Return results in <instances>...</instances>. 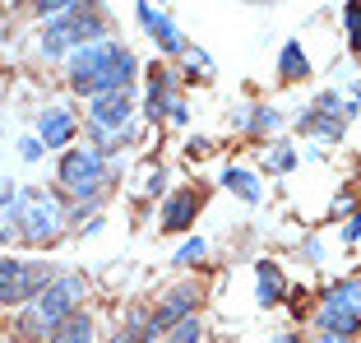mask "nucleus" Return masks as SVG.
<instances>
[{"label": "nucleus", "mask_w": 361, "mask_h": 343, "mask_svg": "<svg viewBox=\"0 0 361 343\" xmlns=\"http://www.w3.org/2000/svg\"><path fill=\"white\" fill-rule=\"evenodd\" d=\"M135 75H139V61L121 42H88V47H75V52L65 56V79L84 97L111 93V88H130Z\"/></svg>", "instance_id": "obj_1"}, {"label": "nucleus", "mask_w": 361, "mask_h": 343, "mask_svg": "<svg viewBox=\"0 0 361 343\" xmlns=\"http://www.w3.org/2000/svg\"><path fill=\"white\" fill-rule=\"evenodd\" d=\"M84 292H88L84 274H61V279H51V283H47V288L19 311V325H14V330H19L23 339H47V334H51L56 325L65 320V315L79 311Z\"/></svg>", "instance_id": "obj_2"}, {"label": "nucleus", "mask_w": 361, "mask_h": 343, "mask_svg": "<svg viewBox=\"0 0 361 343\" xmlns=\"http://www.w3.org/2000/svg\"><path fill=\"white\" fill-rule=\"evenodd\" d=\"M65 204L61 195L51 191H23L19 200H14V227H19V236L28 241V246H47V241H56V236L65 232Z\"/></svg>", "instance_id": "obj_3"}, {"label": "nucleus", "mask_w": 361, "mask_h": 343, "mask_svg": "<svg viewBox=\"0 0 361 343\" xmlns=\"http://www.w3.org/2000/svg\"><path fill=\"white\" fill-rule=\"evenodd\" d=\"M56 181H61V191L70 195V200L93 204L106 186V158L97 149H84V144H79V149H65L61 167H56Z\"/></svg>", "instance_id": "obj_4"}, {"label": "nucleus", "mask_w": 361, "mask_h": 343, "mask_svg": "<svg viewBox=\"0 0 361 343\" xmlns=\"http://www.w3.org/2000/svg\"><path fill=\"white\" fill-rule=\"evenodd\" d=\"M51 279H56V274L42 265V260L0 255V306H28V301L37 297Z\"/></svg>", "instance_id": "obj_5"}, {"label": "nucleus", "mask_w": 361, "mask_h": 343, "mask_svg": "<svg viewBox=\"0 0 361 343\" xmlns=\"http://www.w3.org/2000/svg\"><path fill=\"white\" fill-rule=\"evenodd\" d=\"M130 112H135L130 88H111V93H93L88 97V121H93V130H126Z\"/></svg>", "instance_id": "obj_6"}, {"label": "nucleus", "mask_w": 361, "mask_h": 343, "mask_svg": "<svg viewBox=\"0 0 361 343\" xmlns=\"http://www.w3.org/2000/svg\"><path fill=\"white\" fill-rule=\"evenodd\" d=\"M195 306H200V288H185V283H180V288H171L167 297H162L158 311L149 315V330L153 334H167L171 325H180L185 315H195Z\"/></svg>", "instance_id": "obj_7"}, {"label": "nucleus", "mask_w": 361, "mask_h": 343, "mask_svg": "<svg viewBox=\"0 0 361 343\" xmlns=\"http://www.w3.org/2000/svg\"><path fill=\"white\" fill-rule=\"evenodd\" d=\"M139 19H144V28H149V37H153V42L162 47V52H171V56H180V52H185V37L176 32V23H171L167 14H158V10L149 5V0L139 5Z\"/></svg>", "instance_id": "obj_8"}, {"label": "nucleus", "mask_w": 361, "mask_h": 343, "mask_svg": "<svg viewBox=\"0 0 361 343\" xmlns=\"http://www.w3.org/2000/svg\"><path fill=\"white\" fill-rule=\"evenodd\" d=\"M37 140H42L47 149H65V144L75 140V116H70V107H47L42 121H37Z\"/></svg>", "instance_id": "obj_9"}, {"label": "nucleus", "mask_w": 361, "mask_h": 343, "mask_svg": "<svg viewBox=\"0 0 361 343\" xmlns=\"http://www.w3.org/2000/svg\"><path fill=\"white\" fill-rule=\"evenodd\" d=\"M195 209H200V195H195V191H176V195L167 200V209H162V227H167V232H180V227H190Z\"/></svg>", "instance_id": "obj_10"}, {"label": "nucleus", "mask_w": 361, "mask_h": 343, "mask_svg": "<svg viewBox=\"0 0 361 343\" xmlns=\"http://www.w3.org/2000/svg\"><path fill=\"white\" fill-rule=\"evenodd\" d=\"M171 102H176V97H171V75L162 70V65H153V75H149V102H144V112L158 121V116H167V112H171Z\"/></svg>", "instance_id": "obj_11"}, {"label": "nucleus", "mask_w": 361, "mask_h": 343, "mask_svg": "<svg viewBox=\"0 0 361 343\" xmlns=\"http://www.w3.org/2000/svg\"><path fill=\"white\" fill-rule=\"evenodd\" d=\"M47 343H93V320H88V311L65 315V320L47 334Z\"/></svg>", "instance_id": "obj_12"}, {"label": "nucleus", "mask_w": 361, "mask_h": 343, "mask_svg": "<svg viewBox=\"0 0 361 343\" xmlns=\"http://www.w3.org/2000/svg\"><path fill=\"white\" fill-rule=\"evenodd\" d=\"M255 279H259V306H274V301H283L287 283H283V269H278V265L259 260V265H255Z\"/></svg>", "instance_id": "obj_13"}, {"label": "nucleus", "mask_w": 361, "mask_h": 343, "mask_svg": "<svg viewBox=\"0 0 361 343\" xmlns=\"http://www.w3.org/2000/svg\"><path fill=\"white\" fill-rule=\"evenodd\" d=\"M324 306H334V311H348V315H361V283H357V279L334 283V288L324 292Z\"/></svg>", "instance_id": "obj_14"}, {"label": "nucleus", "mask_w": 361, "mask_h": 343, "mask_svg": "<svg viewBox=\"0 0 361 343\" xmlns=\"http://www.w3.org/2000/svg\"><path fill=\"white\" fill-rule=\"evenodd\" d=\"M223 186L232 195H241L245 204H259V195H264V191H259V181H255V172H245V167H227L223 172Z\"/></svg>", "instance_id": "obj_15"}, {"label": "nucleus", "mask_w": 361, "mask_h": 343, "mask_svg": "<svg viewBox=\"0 0 361 343\" xmlns=\"http://www.w3.org/2000/svg\"><path fill=\"white\" fill-rule=\"evenodd\" d=\"M278 70H283V79H306L310 61H306V52H301V42H287V47H283V56H278Z\"/></svg>", "instance_id": "obj_16"}, {"label": "nucleus", "mask_w": 361, "mask_h": 343, "mask_svg": "<svg viewBox=\"0 0 361 343\" xmlns=\"http://www.w3.org/2000/svg\"><path fill=\"white\" fill-rule=\"evenodd\" d=\"M200 339H204V330H200L195 315H185L180 325H171V330H167V343H200Z\"/></svg>", "instance_id": "obj_17"}, {"label": "nucleus", "mask_w": 361, "mask_h": 343, "mask_svg": "<svg viewBox=\"0 0 361 343\" xmlns=\"http://www.w3.org/2000/svg\"><path fill=\"white\" fill-rule=\"evenodd\" d=\"M292 162H297V153L287 149V144H274V149L264 153V167L269 172H292Z\"/></svg>", "instance_id": "obj_18"}, {"label": "nucleus", "mask_w": 361, "mask_h": 343, "mask_svg": "<svg viewBox=\"0 0 361 343\" xmlns=\"http://www.w3.org/2000/svg\"><path fill=\"white\" fill-rule=\"evenodd\" d=\"M144 320H149L144 311H130V315H126V330H116V339H111V343H139V330H144Z\"/></svg>", "instance_id": "obj_19"}, {"label": "nucleus", "mask_w": 361, "mask_h": 343, "mask_svg": "<svg viewBox=\"0 0 361 343\" xmlns=\"http://www.w3.org/2000/svg\"><path fill=\"white\" fill-rule=\"evenodd\" d=\"M343 23L352 32V47L361 52V0H348V10H343Z\"/></svg>", "instance_id": "obj_20"}, {"label": "nucleus", "mask_w": 361, "mask_h": 343, "mask_svg": "<svg viewBox=\"0 0 361 343\" xmlns=\"http://www.w3.org/2000/svg\"><path fill=\"white\" fill-rule=\"evenodd\" d=\"M200 260H204V241H200V236H190V241L176 251V265H200Z\"/></svg>", "instance_id": "obj_21"}, {"label": "nucleus", "mask_w": 361, "mask_h": 343, "mask_svg": "<svg viewBox=\"0 0 361 343\" xmlns=\"http://www.w3.org/2000/svg\"><path fill=\"white\" fill-rule=\"evenodd\" d=\"M19 158L37 162V158H42V140H19Z\"/></svg>", "instance_id": "obj_22"}, {"label": "nucleus", "mask_w": 361, "mask_h": 343, "mask_svg": "<svg viewBox=\"0 0 361 343\" xmlns=\"http://www.w3.org/2000/svg\"><path fill=\"white\" fill-rule=\"evenodd\" d=\"M14 200H19V191L10 181H0V214H14Z\"/></svg>", "instance_id": "obj_23"}, {"label": "nucleus", "mask_w": 361, "mask_h": 343, "mask_svg": "<svg viewBox=\"0 0 361 343\" xmlns=\"http://www.w3.org/2000/svg\"><path fill=\"white\" fill-rule=\"evenodd\" d=\"M278 121H283V116H278V112H269V107H264V112H255V130H274Z\"/></svg>", "instance_id": "obj_24"}, {"label": "nucleus", "mask_w": 361, "mask_h": 343, "mask_svg": "<svg viewBox=\"0 0 361 343\" xmlns=\"http://www.w3.org/2000/svg\"><path fill=\"white\" fill-rule=\"evenodd\" d=\"M357 236H361V209H357V218L348 223V232H343V241H357Z\"/></svg>", "instance_id": "obj_25"}, {"label": "nucleus", "mask_w": 361, "mask_h": 343, "mask_svg": "<svg viewBox=\"0 0 361 343\" xmlns=\"http://www.w3.org/2000/svg\"><path fill=\"white\" fill-rule=\"evenodd\" d=\"M315 343H348V339H343V334H319Z\"/></svg>", "instance_id": "obj_26"}, {"label": "nucleus", "mask_w": 361, "mask_h": 343, "mask_svg": "<svg viewBox=\"0 0 361 343\" xmlns=\"http://www.w3.org/2000/svg\"><path fill=\"white\" fill-rule=\"evenodd\" d=\"M278 343H297V339H278Z\"/></svg>", "instance_id": "obj_27"}, {"label": "nucleus", "mask_w": 361, "mask_h": 343, "mask_svg": "<svg viewBox=\"0 0 361 343\" xmlns=\"http://www.w3.org/2000/svg\"><path fill=\"white\" fill-rule=\"evenodd\" d=\"M149 5H153V0H149Z\"/></svg>", "instance_id": "obj_28"}]
</instances>
